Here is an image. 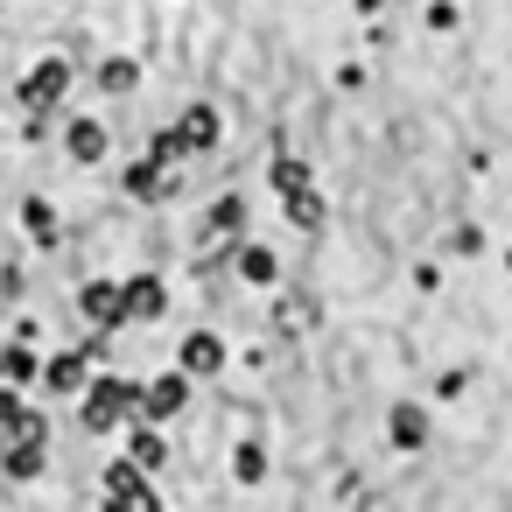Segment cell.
Returning a JSON list of instances; mask_svg holds the SVG:
<instances>
[{
    "instance_id": "14",
    "label": "cell",
    "mask_w": 512,
    "mask_h": 512,
    "mask_svg": "<svg viewBox=\"0 0 512 512\" xmlns=\"http://www.w3.org/2000/svg\"><path fill=\"white\" fill-rule=\"evenodd\" d=\"M393 442H400V449H414V442H421V414H407V407H400V414H393Z\"/></svg>"
},
{
    "instance_id": "4",
    "label": "cell",
    "mask_w": 512,
    "mask_h": 512,
    "mask_svg": "<svg viewBox=\"0 0 512 512\" xmlns=\"http://www.w3.org/2000/svg\"><path fill=\"white\" fill-rule=\"evenodd\" d=\"M78 302H85V316H92V323H120V316H127V295H120L113 281H92Z\"/></svg>"
},
{
    "instance_id": "6",
    "label": "cell",
    "mask_w": 512,
    "mask_h": 512,
    "mask_svg": "<svg viewBox=\"0 0 512 512\" xmlns=\"http://www.w3.org/2000/svg\"><path fill=\"white\" fill-rule=\"evenodd\" d=\"M183 365H190V372H218V365H225V344L197 330V337H183Z\"/></svg>"
},
{
    "instance_id": "2",
    "label": "cell",
    "mask_w": 512,
    "mask_h": 512,
    "mask_svg": "<svg viewBox=\"0 0 512 512\" xmlns=\"http://www.w3.org/2000/svg\"><path fill=\"white\" fill-rule=\"evenodd\" d=\"M106 491H113L106 512H162L155 491H148V477H141L134 463H113V470H106Z\"/></svg>"
},
{
    "instance_id": "7",
    "label": "cell",
    "mask_w": 512,
    "mask_h": 512,
    "mask_svg": "<svg viewBox=\"0 0 512 512\" xmlns=\"http://www.w3.org/2000/svg\"><path fill=\"white\" fill-rule=\"evenodd\" d=\"M0 463H8V477H36V470H43V442H15V435H8Z\"/></svg>"
},
{
    "instance_id": "19",
    "label": "cell",
    "mask_w": 512,
    "mask_h": 512,
    "mask_svg": "<svg viewBox=\"0 0 512 512\" xmlns=\"http://www.w3.org/2000/svg\"><path fill=\"white\" fill-rule=\"evenodd\" d=\"M0 449H8V428H0Z\"/></svg>"
},
{
    "instance_id": "13",
    "label": "cell",
    "mask_w": 512,
    "mask_h": 512,
    "mask_svg": "<svg viewBox=\"0 0 512 512\" xmlns=\"http://www.w3.org/2000/svg\"><path fill=\"white\" fill-rule=\"evenodd\" d=\"M183 141H197V148L218 141V120H211V113H190V120H183Z\"/></svg>"
},
{
    "instance_id": "17",
    "label": "cell",
    "mask_w": 512,
    "mask_h": 512,
    "mask_svg": "<svg viewBox=\"0 0 512 512\" xmlns=\"http://www.w3.org/2000/svg\"><path fill=\"white\" fill-rule=\"evenodd\" d=\"M267 470V449H239V477H260Z\"/></svg>"
},
{
    "instance_id": "9",
    "label": "cell",
    "mask_w": 512,
    "mask_h": 512,
    "mask_svg": "<svg viewBox=\"0 0 512 512\" xmlns=\"http://www.w3.org/2000/svg\"><path fill=\"white\" fill-rule=\"evenodd\" d=\"M127 316H162V281H127Z\"/></svg>"
},
{
    "instance_id": "1",
    "label": "cell",
    "mask_w": 512,
    "mask_h": 512,
    "mask_svg": "<svg viewBox=\"0 0 512 512\" xmlns=\"http://www.w3.org/2000/svg\"><path fill=\"white\" fill-rule=\"evenodd\" d=\"M141 407V393L127 386V379H99V386H85V421L92 428H113L120 414H134Z\"/></svg>"
},
{
    "instance_id": "8",
    "label": "cell",
    "mask_w": 512,
    "mask_h": 512,
    "mask_svg": "<svg viewBox=\"0 0 512 512\" xmlns=\"http://www.w3.org/2000/svg\"><path fill=\"white\" fill-rule=\"evenodd\" d=\"M71 155H78V162H99V155H106V127H99V120H78V127H71Z\"/></svg>"
},
{
    "instance_id": "11",
    "label": "cell",
    "mask_w": 512,
    "mask_h": 512,
    "mask_svg": "<svg viewBox=\"0 0 512 512\" xmlns=\"http://www.w3.org/2000/svg\"><path fill=\"white\" fill-rule=\"evenodd\" d=\"M127 463H162V435L155 428H134L127 435Z\"/></svg>"
},
{
    "instance_id": "3",
    "label": "cell",
    "mask_w": 512,
    "mask_h": 512,
    "mask_svg": "<svg viewBox=\"0 0 512 512\" xmlns=\"http://www.w3.org/2000/svg\"><path fill=\"white\" fill-rule=\"evenodd\" d=\"M64 85H71V64H64V57H50V64H36V71H29V85H22V106H50Z\"/></svg>"
},
{
    "instance_id": "18",
    "label": "cell",
    "mask_w": 512,
    "mask_h": 512,
    "mask_svg": "<svg viewBox=\"0 0 512 512\" xmlns=\"http://www.w3.org/2000/svg\"><path fill=\"white\" fill-rule=\"evenodd\" d=\"M8 414H15V393H8V386H0V428H8Z\"/></svg>"
},
{
    "instance_id": "12",
    "label": "cell",
    "mask_w": 512,
    "mask_h": 512,
    "mask_svg": "<svg viewBox=\"0 0 512 512\" xmlns=\"http://www.w3.org/2000/svg\"><path fill=\"white\" fill-rule=\"evenodd\" d=\"M239 274H246V281H274V253H267V246H246V253H239Z\"/></svg>"
},
{
    "instance_id": "15",
    "label": "cell",
    "mask_w": 512,
    "mask_h": 512,
    "mask_svg": "<svg viewBox=\"0 0 512 512\" xmlns=\"http://www.w3.org/2000/svg\"><path fill=\"white\" fill-rule=\"evenodd\" d=\"M22 218H29V232H36V239H57V218H50V204H29Z\"/></svg>"
},
{
    "instance_id": "5",
    "label": "cell",
    "mask_w": 512,
    "mask_h": 512,
    "mask_svg": "<svg viewBox=\"0 0 512 512\" xmlns=\"http://www.w3.org/2000/svg\"><path fill=\"white\" fill-rule=\"evenodd\" d=\"M43 386H50V393H85V358H78V351L50 358V365H43Z\"/></svg>"
},
{
    "instance_id": "10",
    "label": "cell",
    "mask_w": 512,
    "mask_h": 512,
    "mask_svg": "<svg viewBox=\"0 0 512 512\" xmlns=\"http://www.w3.org/2000/svg\"><path fill=\"white\" fill-rule=\"evenodd\" d=\"M141 407H148V414H176V407H183V379H155V386L141 393Z\"/></svg>"
},
{
    "instance_id": "16",
    "label": "cell",
    "mask_w": 512,
    "mask_h": 512,
    "mask_svg": "<svg viewBox=\"0 0 512 512\" xmlns=\"http://www.w3.org/2000/svg\"><path fill=\"white\" fill-rule=\"evenodd\" d=\"M0 372H8V379H36V358H29V351H8V358H0Z\"/></svg>"
}]
</instances>
